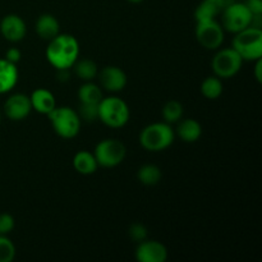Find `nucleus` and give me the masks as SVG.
<instances>
[{
	"instance_id": "6",
	"label": "nucleus",
	"mask_w": 262,
	"mask_h": 262,
	"mask_svg": "<svg viewBox=\"0 0 262 262\" xmlns=\"http://www.w3.org/2000/svg\"><path fill=\"white\" fill-rule=\"evenodd\" d=\"M99 166L102 168H115L123 163L127 155L124 143L115 138H106L100 141L94 151Z\"/></svg>"
},
{
	"instance_id": "11",
	"label": "nucleus",
	"mask_w": 262,
	"mask_h": 262,
	"mask_svg": "<svg viewBox=\"0 0 262 262\" xmlns=\"http://www.w3.org/2000/svg\"><path fill=\"white\" fill-rule=\"evenodd\" d=\"M135 256L138 262H165L168 250L158 241L145 239L138 243Z\"/></svg>"
},
{
	"instance_id": "33",
	"label": "nucleus",
	"mask_w": 262,
	"mask_h": 262,
	"mask_svg": "<svg viewBox=\"0 0 262 262\" xmlns=\"http://www.w3.org/2000/svg\"><path fill=\"white\" fill-rule=\"evenodd\" d=\"M0 120H2V113H0Z\"/></svg>"
},
{
	"instance_id": "2",
	"label": "nucleus",
	"mask_w": 262,
	"mask_h": 262,
	"mask_svg": "<svg viewBox=\"0 0 262 262\" xmlns=\"http://www.w3.org/2000/svg\"><path fill=\"white\" fill-rule=\"evenodd\" d=\"M176 138V132L170 124L163 123H152L141 130L140 143L145 150L150 152H159L170 147Z\"/></svg>"
},
{
	"instance_id": "12",
	"label": "nucleus",
	"mask_w": 262,
	"mask_h": 262,
	"mask_svg": "<svg viewBox=\"0 0 262 262\" xmlns=\"http://www.w3.org/2000/svg\"><path fill=\"white\" fill-rule=\"evenodd\" d=\"M100 87L109 92H119L127 86V74L119 67L109 66L99 71Z\"/></svg>"
},
{
	"instance_id": "22",
	"label": "nucleus",
	"mask_w": 262,
	"mask_h": 262,
	"mask_svg": "<svg viewBox=\"0 0 262 262\" xmlns=\"http://www.w3.org/2000/svg\"><path fill=\"white\" fill-rule=\"evenodd\" d=\"M137 178L145 186H156L161 179V170L158 165L145 164L138 169Z\"/></svg>"
},
{
	"instance_id": "30",
	"label": "nucleus",
	"mask_w": 262,
	"mask_h": 262,
	"mask_svg": "<svg viewBox=\"0 0 262 262\" xmlns=\"http://www.w3.org/2000/svg\"><path fill=\"white\" fill-rule=\"evenodd\" d=\"M245 4L253 15H262V0H247Z\"/></svg>"
},
{
	"instance_id": "29",
	"label": "nucleus",
	"mask_w": 262,
	"mask_h": 262,
	"mask_svg": "<svg viewBox=\"0 0 262 262\" xmlns=\"http://www.w3.org/2000/svg\"><path fill=\"white\" fill-rule=\"evenodd\" d=\"M20 58H22V54H20L19 49L17 48H10L8 49L7 53H5V58L8 61H10V63L13 64H17L18 61L20 60Z\"/></svg>"
},
{
	"instance_id": "3",
	"label": "nucleus",
	"mask_w": 262,
	"mask_h": 262,
	"mask_svg": "<svg viewBox=\"0 0 262 262\" xmlns=\"http://www.w3.org/2000/svg\"><path fill=\"white\" fill-rule=\"evenodd\" d=\"M232 48L237 51L243 60H257L262 58V30L250 27L234 33Z\"/></svg>"
},
{
	"instance_id": "25",
	"label": "nucleus",
	"mask_w": 262,
	"mask_h": 262,
	"mask_svg": "<svg viewBox=\"0 0 262 262\" xmlns=\"http://www.w3.org/2000/svg\"><path fill=\"white\" fill-rule=\"evenodd\" d=\"M15 257V246L7 235H0V262H12Z\"/></svg>"
},
{
	"instance_id": "4",
	"label": "nucleus",
	"mask_w": 262,
	"mask_h": 262,
	"mask_svg": "<svg viewBox=\"0 0 262 262\" xmlns=\"http://www.w3.org/2000/svg\"><path fill=\"white\" fill-rule=\"evenodd\" d=\"M127 102L117 96L102 97L99 104V120L110 128H122L129 120Z\"/></svg>"
},
{
	"instance_id": "20",
	"label": "nucleus",
	"mask_w": 262,
	"mask_h": 262,
	"mask_svg": "<svg viewBox=\"0 0 262 262\" xmlns=\"http://www.w3.org/2000/svg\"><path fill=\"white\" fill-rule=\"evenodd\" d=\"M102 91L101 87L97 86L92 81L84 82L78 89V99L79 104H91L99 105L102 100Z\"/></svg>"
},
{
	"instance_id": "8",
	"label": "nucleus",
	"mask_w": 262,
	"mask_h": 262,
	"mask_svg": "<svg viewBox=\"0 0 262 262\" xmlns=\"http://www.w3.org/2000/svg\"><path fill=\"white\" fill-rule=\"evenodd\" d=\"M243 59L233 48L222 49L214 55L211 61L215 76L223 78H232L241 71Z\"/></svg>"
},
{
	"instance_id": "16",
	"label": "nucleus",
	"mask_w": 262,
	"mask_h": 262,
	"mask_svg": "<svg viewBox=\"0 0 262 262\" xmlns=\"http://www.w3.org/2000/svg\"><path fill=\"white\" fill-rule=\"evenodd\" d=\"M35 30L36 33L42 40L50 41L51 38H54L55 36H58L60 33V25H59V20L53 14L45 13V14H41L37 18Z\"/></svg>"
},
{
	"instance_id": "31",
	"label": "nucleus",
	"mask_w": 262,
	"mask_h": 262,
	"mask_svg": "<svg viewBox=\"0 0 262 262\" xmlns=\"http://www.w3.org/2000/svg\"><path fill=\"white\" fill-rule=\"evenodd\" d=\"M255 77L258 83L262 82V59H257L255 66Z\"/></svg>"
},
{
	"instance_id": "7",
	"label": "nucleus",
	"mask_w": 262,
	"mask_h": 262,
	"mask_svg": "<svg viewBox=\"0 0 262 262\" xmlns=\"http://www.w3.org/2000/svg\"><path fill=\"white\" fill-rule=\"evenodd\" d=\"M222 26L225 31L237 33L252 25L253 14L245 3L232 2L222 13Z\"/></svg>"
},
{
	"instance_id": "24",
	"label": "nucleus",
	"mask_w": 262,
	"mask_h": 262,
	"mask_svg": "<svg viewBox=\"0 0 262 262\" xmlns=\"http://www.w3.org/2000/svg\"><path fill=\"white\" fill-rule=\"evenodd\" d=\"M183 117V105L177 100H170L163 107V118L165 123L173 124L178 123Z\"/></svg>"
},
{
	"instance_id": "5",
	"label": "nucleus",
	"mask_w": 262,
	"mask_h": 262,
	"mask_svg": "<svg viewBox=\"0 0 262 262\" xmlns=\"http://www.w3.org/2000/svg\"><path fill=\"white\" fill-rule=\"evenodd\" d=\"M48 117L50 119L54 132L59 137L71 140V138H74L79 133L81 118H79L78 113L72 109V107L56 106Z\"/></svg>"
},
{
	"instance_id": "26",
	"label": "nucleus",
	"mask_w": 262,
	"mask_h": 262,
	"mask_svg": "<svg viewBox=\"0 0 262 262\" xmlns=\"http://www.w3.org/2000/svg\"><path fill=\"white\" fill-rule=\"evenodd\" d=\"M78 115L81 120H86V122H95L99 119V105H91V104H79Z\"/></svg>"
},
{
	"instance_id": "23",
	"label": "nucleus",
	"mask_w": 262,
	"mask_h": 262,
	"mask_svg": "<svg viewBox=\"0 0 262 262\" xmlns=\"http://www.w3.org/2000/svg\"><path fill=\"white\" fill-rule=\"evenodd\" d=\"M201 94L206 99L215 100L223 94V82L219 77L211 76L204 79L201 83Z\"/></svg>"
},
{
	"instance_id": "28",
	"label": "nucleus",
	"mask_w": 262,
	"mask_h": 262,
	"mask_svg": "<svg viewBox=\"0 0 262 262\" xmlns=\"http://www.w3.org/2000/svg\"><path fill=\"white\" fill-rule=\"evenodd\" d=\"M14 217L9 214H0V235H7L14 229Z\"/></svg>"
},
{
	"instance_id": "27",
	"label": "nucleus",
	"mask_w": 262,
	"mask_h": 262,
	"mask_svg": "<svg viewBox=\"0 0 262 262\" xmlns=\"http://www.w3.org/2000/svg\"><path fill=\"white\" fill-rule=\"evenodd\" d=\"M128 234L137 243L147 239V229H146L145 225L140 224V223H135V224L130 225L129 230H128Z\"/></svg>"
},
{
	"instance_id": "13",
	"label": "nucleus",
	"mask_w": 262,
	"mask_h": 262,
	"mask_svg": "<svg viewBox=\"0 0 262 262\" xmlns=\"http://www.w3.org/2000/svg\"><path fill=\"white\" fill-rule=\"evenodd\" d=\"M0 32L5 40L10 42H19L25 38L27 27L18 14H7L0 22Z\"/></svg>"
},
{
	"instance_id": "1",
	"label": "nucleus",
	"mask_w": 262,
	"mask_h": 262,
	"mask_svg": "<svg viewBox=\"0 0 262 262\" xmlns=\"http://www.w3.org/2000/svg\"><path fill=\"white\" fill-rule=\"evenodd\" d=\"M79 56V43L77 38L67 33H59L49 41L46 59L55 69H69Z\"/></svg>"
},
{
	"instance_id": "15",
	"label": "nucleus",
	"mask_w": 262,
	"mask_h": 262,
	"mask_svg": "<svg viewBox=\"0 0 262 262\" xmlns=\"http://www.w3.org/2000/svg\"><path fill=\"white\" fill-rule=\"evenodd\" d=\"M32 110L43 115H49L56 107V101L54 95L46 89H37L30 96Z\"/></svg>"
},
{
	"instance_id": "9",
	"label": "nucleus",
	"mask_w": 262,
	"mask_h": 262,
	"mask_svg": "<svg viewBox=\"0 0 262 262\" xmlns=\"http://www.w3.org/2000/svg\"><path fill=\"white\" fill-rule=\"evenodd\" d=\"M196 38L202 48L216 50L224 42V28L217 19L196 22Z\"/></svg>"
},
{
	"instance_id": "10",
	"label": "nucleus",
	"mask_w": 262,
	"mask_h": 262,
	"mask_svg": "<svg viewBox=\"0 0 262 262\" xmlns=\"http://www.w3.org/2000/svg\"><path fill=\"white\" fill-rule=\"evenodd\" d=\"M32 112L30 96L25 94L10 95L4 104V114L13 122L26 119Z\"/></svg>"
},
{
	"instance_id": "14",
	"label": "nucleus",
	"mask_w": 262,
	"mask_h": 262,
	"mask_svg": "<svg viewBox=\"0 0 262 262\" xmlns=\"http://www.w3.org/2000/svg\"><path fill=\"white\" fill-rule=\"evenodd\" d=\"M232 2L233 0H202L194 10L196 22L216 19L217 15L222 14L225 7Z\"/></svg>"
},
{
	"instance_id": "18",
	"label": "nucleus",
	"mask_w": 262,
	"mask_h": 262,
	"mask_svg": "<svg viewBox=\"0 0 262 262\" xmlns=\"http://www.w3.org/2000/svg\"><path fill=\"white\" fill-rule=\"evenodd\" d=\"M177 135L182 141L187 143H193L199 141L202 135V127L196 119H184L177 127Z\"/></svg>"
},
{
	"instance_id": "17",
	"label": "nucleus",
	"mask_w": 262,
	"mask_h": 262,
	"mask_svg": "<svg viewBox=\"0 0 262 262\" xmlns=\"http://www.w3.org/2000/svg\"><path fill=\"white\" fill-rule=\"evenodd\" d=\"M18 82L17 66L7 59H0V94L12 91Z\"/></svg>"
},
{
	"instance_id": "19",
	"label": "nucleus",
	"mask_w": 262,
	"mask_h": 262,
	"mask_svg": "<svg viewBox=\"0 0 262 262\" xmlns=\"http://www.w3.org/2000/svg\"><path fill=\"white\" fill-rule=\"evenodd\" d=\"M73 168L77 173L90 176L97 170L99 164H97L94 154L89 152V151H79L73 158Z\"/></svg>"
},
{
	"instance_id": "32",
	"label": "nucleus",
	"mask_w": 262,
	"mask_h": 262,
	"mask_svg": "<svg viewBox=\"0 0 262 262\" xmlns=\"http://www.w3.org/2000/svg\"><path fill=\"white\" fill-rule=\"evenodd\" d=\"M127 2H129V3H133V4H138V3H142L143 0H127Z\"/></svg>"
},
{
	"instance_id": "21",
	"label": "nucleus",
	"mask_w": 262,
	"mask_h": 262,
	"mask_svg": "<svg viewBox=\"0 0 262 262\" xmlns=\"http://www.w3.org/2000/svg\"><path fill=\"white\" fill-rule=\"evenodd\" d=\"M72 68L74 69V73L78 76V78H81L84 82L94 81L97 77V74H99V67L91 59L77 60Z\"/></svg>"
}]
</instances>
